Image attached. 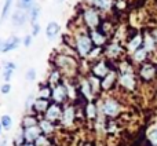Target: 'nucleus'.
<instances>
[{"instance_id":"1","label":"nucleus","mask_w":157,"mask_h":146,"mask_svg":"<svg viewBox=\"0 0 157 146\" xmlns=\"http://www.w3.org/2000/svg\"><path fill=\"white\" fill-rule=\"evenodd\" d=\"M76 50L78 55L83 58L88 57L90 52L92 51V40L87 33H80L76 36Z\"/></svg>"},{"instance_id":"2","label":"nucleus","mask_w":157,"mask_h":146,"mask_svg":"<svg viewBox=\"0 0 157 146\" xmlns=\"http://www.w3.org/2000/svg\"><path fill=\"white\" fill-rule=\"evenodd\" d=\"M81 18H83L84 24L90 30H95L98 28V25H99V14L92 7L84 8L83 13H81Z\"/></svg>"},{"instance_id":"3","label":"nucleus","mask_w":157,"mask_h":146,"mask_svg":"<svg viewBox=\"0 0 157 146\" xmlns=\"http://www.w3.org/2000/svg\"><path fill=\"white\" fill-rule=\"evenodd\" d=\"M101 112L106 117H116L120 113V103L113 98H106L101 103Z\"/></svg>"},{"instance_id":"4","label":"nucleus","mask_w":157,"mask_h":146,"mask_svg":"<svg viewBox=\"0 0 157 146\" xmlns=\"http://www.w3.org/2000/svg\"><path fill=\"white\" fill-rule=\"evenodd\" d=\"M55 65L61 69V71L66 73H73L76 71V60L66 54H59L55 58Z\"/></svg>"},{"instance_id":"5","label":"nucleus","mask_w":157,"mask_h":146,"mask_svg":"<svg viewBox=\"0 0 157 146\" xmlns=\"http://www.w3.org/2000/svg\"><path fill=\"white\" fill-rule=\"evenodd\" d=\"M69 97V92H68V87H66L65 83H59L57 86L52 87V99H54L55 103H63Z\"/></svg>"},{"instance_id":"6","label":"nucleus","mask_w":157,"mask_h":146,"mask_svg":"<svg viewBox=\"0 0 157 146\" xmlns=\"http://www.w3.org/2000/svg\"><path fill=\"white\" fill-rule=\"evenodd\" d=\"M76 120V110H75V106L68 105L65 106L62 112V117H61V123H62L63 127H72Z\"/></svg>"},{"instance_id":"7","label":"nucleus","mask_w":157,"mask_h":146,"mask_svg":"<svg viewBox=\"0 0 157 146\" xmlns=\"http://www.w3.org/2000/svg\"><path fill=\"white\" fill-rule=\"evenodd\" d=\"M62 112H63V109L61 108L58 103H52V105H50V108H48V110L44 113V119H47V120H50V121H57V120H59L61 117H62Z\"/></svg>"},{"instance_id":"8","label":"nucleus","mask_w":157,"mask_h":146,"mask_svg":"<svg viewBox=\"0 0 157 146\" xmlns=\"http://www.w3.org/2000/svg\"><path fill=\"white\" fill-rule=\"evenodd\" d=\"M21 39L17 37V36H11V37H8L6 41H3L2 44V48H0V52H8V51H13V50H15L17 47L21 44Z\"/></svg>"},{"instance_id":"9","label":"nucleus","mask_w":157,"mask_h":146,"mask_svg":"<svg viewBox=\"0 0 157 146\" xmlns=\"http://www.w3.org/2000/svg\"><path fill=\"white\" fill-rule=\"evenodd\" d=\"M109 75V69L105 61H98L94 66H92V76L98 79H103L105 76Z\"/></svg>"},{"instance_id":"10","label":"nucleus","mask_w":157,"mask_h":146,"mask_svg":"<svg viewBox=\"0 0 157 146\" xmlns=\"http://www.w3.org/2000/svg\"><path fill=\"white\" fill-rule=\"evenodd\" d=\"M22 131H24V135H25L26 142H32V144H35L36 139L43 134L39 125H35V127H30V128H25V130H22Z\"/></svg>"},{"instance_id":"11","label":"nucleus","mask_w":157,"mask_h":146,"mask_svg":"<svg viewBox=\"0 0 157 146\" xmlns=\"http://www.w3.org/2000/svg\"><path fill=\"white\" fill-rule=\"evenodd\" d=\"M119 83L127 90L135 88V79H134V75L131 72L130 73H121L119 77Z\"/></svg>"},{"instance_id":"12","label":"nucleus","mask_w":157,"mask_h":146,"mask_svg":"<svg viewBox=\"0 0 157 146\" xmlns=\"http://www.w3.org/2000/svg\"><path fill=\"white\" fill-rule=\"evenodd\" d=\"M26 19H28V14L25 13V10H21V8L14 11L13 17H11V22H13V25H15V26L24 25L25 22H26Z\"/></svg>"},{"instance_id":"13","label":"nucleus","mask_w":157,"mask_h":146,"mask_svg":"<svg viewBox=\"0 0 157 146\" xmlns=\"http://www.w3.org/2000/svg\"><path fill=\"white\" fill-rule=\"evenodd\" d=\"M50 108V101L48 99H43V98H37L33 105V110L36 113H46Z\"/></svg>"},{"instance_id":"14","label":"nucleus","mask_w":157,"mask_h":146,"mask_svg":"<svg viewBox=\"0 0 157 146\" xmlns=\"http://www.w3.org/2000/svg\"><path fill=\"white\" fill-rule=\"evenodd\" d=\"M39 127H40L41 133H43V135H50V134H52L55 131V127H54V123L50 121V120L47 119H43L39 121Z\"/></svg>"},{"instance_id":"15","label":"nucleus","mask_w":157,"mask_h":146,"mask_svg":"<svg viewBox=\"0 0 157 146\" xmlns=\"http://www.w3.org/2000/svg\"><path fill=\"white\" fill-rule=\"evenodd\" d=\"M80 87H81V94H83L88 101H91L92 97H94V91H92V87H91V84H90L88 79H86V80H81Z\"/></svg>"},{"instance_id":"16","label":"nucleus","mask_w":157,"mask_h":146,"mask_svg":"<svg viewBox=\"0 0 157 146\" xmlns=\"http://www.w3.org/2000/svg\"><path fill=\"white\" fill-rule=\"evenodd\" d=\"M106 57L109 58H117L120 54H121V47H120V44L117 43H112L109 44L108 47H106Z\"/></svg>"},{"instance_id":"17","label":"nucleus","mask_w":157,"mask_h":146,"mask_svg":"<svg viewBox=\"0 0 157 146\" xmlns=\"http://www.w3.org/2000/svg\"><path fill=\"white\" fill-rule=\"evenodd\" d=\"M59 30H61V26L57 22H54V21L48 22V25H47V28H46V35L48 39H54L55 36L59 33Z\"/></svg>"},{"instance_id":"18","label":"nucleus","mask_w":157,"mask_h":146,"mask_svg":"<svg viewBox=\"0 0 157 146\" xmlns=\"http://www.w3.org/2000/svg\"><path fill=\"white\" fill-rule=\"evenodd\" d=\"M114 81H116V75H114L113 72H109V75L105 76V77L102 79V81H101V88L102 90H110Z\"/></svg>"},{"instance_id":"19","label":"nucleus","mask_w":157,"mask_h":146,"mask_svg":"<svg viewBox=\"0 0 157 146\" xmlns=\"http://www.w3.org/2000/svg\"><path fill=\"white\" fill-rule=\"evenodd\" d=\"M15 63L14 62H6L4 63V71H3V80L6 81V83H8V81L11 80V76H13L14 71H15Z\"/></svg>"},{"instance_id":"20","label":"nucleus","mask_w":157,"mask_h":146,"mask_svg":"<svg viewBox=\"0 0 157 146\" xmlns=\"http://www.w3.org/2000/svg\"><path fill=\"white\" fill-rule=\"evenodd\" d=\"M35 125H39V120L36 119V116H33V114H26V116H24V119H22V130L35 127Z\"/></svg>"},{"instance_id":"21","label":"nucleus","mask_w":157,"mask_h":146,"mask_svg":"<svg viewBox=\"0 0 157 146\" xmlns=\"http://www.w3.org/2000/svg\"><path fill=\"white\" fill-rule=\"evenodd\" d=\"M90 37H91L92 43H94L97 47H101L106 41V37L101 32H98V30H91V35H90Z\"/></svg>"},{"instance_id":"22","label":"nucleus","mask_w":157,"mask_h":146,"mask_svg":"<svg viewBox=\"0 0 157 146\" xmlns=\"http://www.w3.org/2000/svg\"><path fill=\"white\" fill-rule=\"evenodd\" d=\"M86 116L88 117V119H97L98 117V106L95 105L94 102H91L90 101L88 103H87L86 106Z\"/></svg>"},{"instance_id":"23","label":"nucleus","mask_w":157,"mask_h":146,"mask_svg":"<svg viewBox=\"0 0 157 146\" xmlns=\"http://www.w3.org/2000/svg\"><path fill=\"white\" fill-rule=\"evenodd\" d=\"M155 73H156V69L153 68L152 65H144L142 69H141V76L145 79V80H150V79H153Z\"/></svg>"},{"instance_id":"24","label":"nucleus","mask_w":157,"mask_h":146,"mask_svg":"<svg viewBox=\"0 0 157 146\" xmlns=\"http://www.w3.org/2000/svg\"><path fill=\"white\" fill-rule=\"evenodd\" d=\"M28 11H29V18H30L32 25L37 24V18H39V14H40V7H39L37 4H33Z\"/></svg>"},{"instance_id":"25","label":"nucleus","mask_w":157,"mask_h":146,"mask_svg":"<svg viewBox=\"0 0 157 146\" xmlns=\"http://www.w3.org/2000/svg\"><path fill=\"white\" fill-rule=\"evenodd\" d=\"M141 44H142V37L141 36H135V37L128 43V50L132 51V52H135L138 48H141Z\"/></svg>"},{"instance_id":"26","label":"nucleus","mask_w":157,"mask_h":146,"mask_svg":"<svg viewBox=\"0 0 157 146\" xmlns=\"http://www.w3.org/2000/svg\"><path fill=\"white\" fill-rule=\"evenodd\" d=\"M52 97V87L46 86V87H40V91H39V98H43V99H50Z\"/></svg>"},{"instance_id":"27","label":"nucleus","mask_w":157,"mask_h":146,"mask_svg":"<svg viewBox=\"0 0 157 146\" xmlns=\"http://www.w3.org/2000/svg\"><path fill=\"white\" fill-rule=\"evenodd\" d=\"M61 72L59 71H52L51 73H50V77H48V83H50V86H57V84H59L61 83Z\"/></svg>"},{"instance_id":"28","label":"nucleus","mask_w":157,"mask_h":146,"mask_svg":"<svg viewBox=\"0 0 157 146\" xmlns=\"http://www.w3.org/2000/svg\"><path fill=\"white\" fill-rule=\"evenodd\" d=\"M0 124H2L3 130H10V128L13 127V119H11V116H8V114L2 116V119H0Z\"/></svg>"},{"instance_id":"29","label":"nucleus","mask_w":157,"mask_h":146,"mask_svg":"<svg viewBox=\"0 0 157 146\" xmlns=\"http://www.w3.org/2000/svg\"><path fill=\"white\" fill-rule=\"evenodd\" d=\"M146 48H138L135 52H134V60L138 61V62H141V61H144L145 58H146Z\"/></svg>"},{"instance_id":"30","label":"nucleus","mask_w":157,"mask_h":146,"mask_svg":"<svg viewBox=\"0 0 157 146\" xmlns=\"http://www.w3.org/2000/svg\"><path fill=\"white\" fill-rule=\"evenodd\" d=\"M35 4V0H18V8L21 10H29Z\"/></svg>"},{"instance_id":"31","label":"nucleus","mask_w":157,"mask_h":146,"mask_svg":"<svg viewBox=\"0 0 157 146\" xmlns=\"http://www.w3.org/2000/svg\"><path fill=\"white\" fill-rule=\"evenodd\" d=\"M94 4L97 6V7L102 8V10H109V8H110L112 2L110 0H94Z\"/></svg>"},{"instance_id":"32","label":"nucleus","mask_w":157,"mask_h":146,"mask_svg":"<svg viewBox=\"0 0 157 146\" xmlns=\"http://www.w3.org/2000/svg\"><path fill=\"white\" fill-rule=\"evenodd\" d=\"M88 80H90V84H91V87H92V91H94V94H95L101 87V80L98 77H95V76H91Z\"/></svg>"},{"instance_id":"33","label":"nucleus","mask_w":157,"mask_h":146,"mask_svg":"<svg viewBox=\"0 0 157 146\" xmlns=\"http://www.w3.org/2000/svg\"><path fill=\"white\" fill-rule=\"evenodd\" d=\"M35 145H36V146H50L51 144H50V141H48V138H47V135H43V134H41V135L39 136L37 139H36Z\"/></svg>"},{"instance_id":"34","label":"nucleus","mask_w":157,"mask_h":146,"mask_svg":"<svg viewBox=\"0 0 157 146\" xmlns=\"http://www.w3.org/2000/svg\"><path fill=\"white\" fill-rule=\"evenodd\" d=\"M36 99H37V98H35V95L30 94L29 97L26 98V101H25V109H26V110H29V109H33V105H35Z\"/></svg>"},{"instance_id":"35","label":"nucleus","mask_w":157,"mask_h":146,"mask_svg":"<svg viewBox=\"0 0 157 146\" xmlns=\"http://www.w3.org/2000/svg\"><path fill=\"white\" fill-rule=\"evenodd\" d=\"M147 138H149V141L152 142L153 146H157V128H152V130L149 131Z\"/></svg>"},{"instance_id":"36","label":"nucleus","mask_w":157,"mask_h":146,"mask_svg":"<svg viewBox=\"0 0 157 146\" xmlns=\"http://www.w3.org/2000/svg\"><path fill=\"white\" fill-rule=\"evenodd\" d=\"M11 3H13V0H6L4 2V6H3V10H2V19H6V17H7V14H8V10H10V7H11Z\"/></svg>"},{"instance_id":"37","label":"nucleus","mask_w":157,"mask_h":146,"mask_svg":"<svg viewBox=\"0 0 157 146\" xmlns=\"http://www.w3.org/2000/svg\"><path fill=\"white\" fill-rule=\"evenodd\" d=\"M25 79H26L28 81H33L36 79V69L35 68H30L28 69L26 75H25Z\"/></svg>"},{"instance_id":"38","label":"nucleus","mask_w":157,"mask_h":146,"mask_svg":"<svg viewBox=\"0 0 157 146\" xmlns=\"http://www.w3.org/2000/svg\"><path fill=\"white\" fill-rule=\"evenodd\" d=\"M101 52H102V48H101V47H95V48H92V51L90 52L88 58L90 60H95V58H98L101 55Z\"/></svg>"},{"instance_id":"39","label":"nucleus","mask_w":157,"mask_h":146,"mask_svg":"<svg viewBox=\"0 0 157 146\" xmlns=\"http://www.w3.org/2000/svg\"><path fill=\"white\" fill-rule=\"evenodd\" d=\"M10 91H11L10 83H4V84L2 86V88H0V92H2V94H8Z\"/></svg>"},{"instance_id":"40","label":"nucleus","mask_w":157,"mask_h":146,"mask_svg":"<svg viewBox=\"0 0 157 146\" xmlns=\"http://www.w3.org/2000/svg\"><path fill=\"white\" fill-rule=\"evenodd\" d=\"M32 37H33L32 35H28V36H25V37H24L22 43H24V46H25V47H29L30 44H32Z\"/></svg>"},{"instance_id":"41","label":"nucleus","mask_w":157,"mask_h":146,"mask_svg":"<svg viewBox=\"0 0 157 146\" xmlns=\"http://www.w3.org/2000/svg\"><path fill=\"white\" fill-rule=\"evenodd\" d=\"M39 32H40V25L35 24V25H33V28H32V36L39 35Z\"/></svg>"},{"instance_id":"42","label":"nucleus","mask_w":157,"mask_h":146,"mask_svg":"<svg viewBox=\"0 0 157 146\" xmlns=\"http://www.w3.org/2000/svg\"><path fill=\"white\" fill-rule=\"evenodd\" d=\"M0 146H7V139H3V141L0 142Z\"/></svg>"},{"instance_id":"43","label":"nucleus","mask_w":157,"mask_h":146,"mask_svg":"<svg viewBox=\"0 0 157 146\" xmlns=\"http://www.w3.org/2000/svg\"><path fill=\"white\" fill-rule=\"evenodd\" d=\"M24 146H36L35 144H32V142H26V144H25Z\"/></svg>"},{"instance_id":"44","label":"nucleus","mask_w":157,"mask_h":146,"mask_svg":"<svg viewBox=\"0 0 157 146\" xmlns=\"http://www.w3.org/2000/svg\"><path fill=\"white\" fill-rule=\"evenodd\" d=\"M2 44H3V41H2V39H0V48H2Z\"/></svg>"},{"instance_id":"45","label":"nucleus","mask_w":157,"mask_h":146,"mask_svg":"<svg viewBox=\"0 0 157 146\" xmlns=\"http://www.w3.org/2000/svg\"><path fill=\"white\" fill-rule=\"evenodd\" d=\"M55 2H58V3H62V2H63V0H55Z\"/></svg>"},{"instance_id":"46","label":"nucleus","mask_w":157,"mask_h":146,"mask_svg":"<svg viewBox=\"0 0 157 146\" xmlns=\"http://www.w3.org/2000/svg\"><path fill=\"white\" fill-rule=\"evenodd\" d=\"M2 130H3V127H2V124H0V133H2Z\"/></svg>"}]
</instances>
